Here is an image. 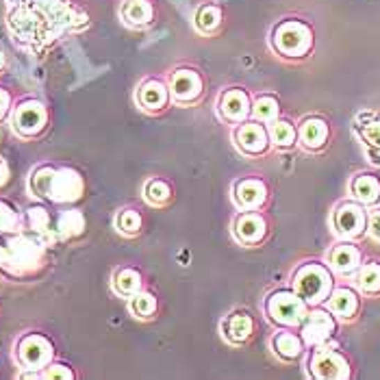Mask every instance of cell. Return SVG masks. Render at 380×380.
I'll use <instances>...</instances> for the list:
<instances>
[{
  "label": "cell",
  "instance_id": "6da1fadb",
  "mask_svg": "<svg viewBox=\"0 0 380 380\" xmlns=\"http://www.w3.org/2000/svg\"><path fill=\"white\" fill-rule=\"evenodd\" d=\"M331 289H333V278H331V271L324 265H315V263L304 265L296 274V294L304 302L317 304L331 296Z\"/></svg>",
  "mask_w": 380,
  "mask_h": 380
},
{
  "label": "cell",
  "instance_id": "7a4b0ae2",
  "mask_svg": "<svg viewBox=\"0 0 380 380\" xmlns=\"http://www.w3.org/2000/svg\"><path fill=\"white\" fill-rule=\"evenodd\" d=\"M311 44H313L311 29L296 20L283 22L274 33L276 50H280L283 54H289V57H300V54L309 52Z\"/></svg>",
  "mask_w": 380,
  "mask_h": 380
},
{
  "label": "cell",
  "instance_id": "3957f363",
  "mask_svg": "<svg viewBox=\"0 0 380 380\" xmlns=\"http://www.w3.org/2000/svg\"><path fill=\"white\" fill-rule=\"evenodd\" d=\"M267 311L280 324H300L306 315V302L292 292H278L269 298Z\"/></svg>",
  "mask_w": 380,
  "mask_h": 380
},
{
  "label": "cell",
  "instance_id": "277c9868",
  "mask_svg": "<svg viewBox=\"0 0 380 380\" xmlns=\"http://www.w3.org/2000/svg\"><path fill=\"white\" fill-rule=\"evenodd\" d=\"M311 372L317 378H348L350 376V367L348 361L343 358L339 352L335 350H317L311 358Z\"/></svg>",
  "mask_w": 380,
  "mask_h": 380
},
{
  "label": "cell",
  "instance_id": "5b68a950",
  "mask_svg": "<svg viewBox=\"0 0 380 380\" xmlns=\"http://www.w3.org/2000/svg\"><path fill=\"white\" fill-rule=\"evenodd\" d=\"M333 333H335V319L326 311L315 309L313 313L306 315L304 326H302V335H304L306 343H311V346H319V343H324Z\"/></svg>",
  "mask_w": 380,
  "mask_h": 380
},
{
  "label": "cell",
  "instance_id": "8992f818",
  "mask_svg": "<svg viewBox=\"0 0 380 380\" xmlns=\"http://www.w3.org/2000/svg\"><path fill=\"white\" fill-rule=\"evenodd\" d=\"M335 228L343 237H358L365 228V213L358 205H343L335 213Z\"/></svg>",
  "mask_w": 380,
  "mask_h": 380
},
{
  "label": "cell",
  "instance_id": "52a82bcc",
  "mask_svg": "<svg viewBox=\"0 0 380 380\" xmlns=\"http://www.w3.org/2000/svg\"><path fill=\"white\" fill-rule=\"evenodd\" d=\"M20 361L26 365V367H33L38 370L42 365H46L50 361V354H52V348L50 343L40 337V335H29L26 339H22L20 343Z\"/></svg>",
  "mask_w": 380,
  "mask_h": 380
},
{
  "label": "cell",
  "instance_id": "ba28073f",
  "mask_svg": "<svg viewBox=\"0 0 380 380\" xmlns=\"http://www.w3.org/2000/svg\"><path fill=\"white\" fill-rule=\"evenodd\" d=\"M44 122H46V111L40 102H24L20 109L15 111L13 124L15 129L20 131L22 135H35L44 129Z\"/></svg>",
  "mask_w": 380,
  "mask_h": 380
},
{
  "label": "cell",
  "instance_id": "9c48e42d",
  "mask_svg": "<svg viewBox=\"0 0 380 380\" xmlns=\"http://www.w3.org/2000/svg\"><path fill=\"white\" fill-rule=\"evenodd\" d=\"M83 185H81V178L70 172V170H63V172H54V178H52V185H50V193L48 198L57 203H65V200H74L79 198Z\"/></svg>",
  "mask_w": 380,
  "mask_h": 380
},
{
  "label": "cell",
  "instance_id": "30bf717a",
  "mask_svg": "<svg viewBox=\"0 0 380 380\" xmlns=\"http://www.w3.org/2000/svg\"><path fill=\"white\" fill-rule=\"evenodd\" d=\"M203 81L200 77L191 70H178L176 74H172V94L176 100H193L200 96Z\"/></svg>",
  "mask_w": 380,
  "mask_h": 380
},
{
  "label": "cell",
  "instance_id": "8fae6325",
  "mask_svg": "<svg viewBox=\"0 0 380 380\" xmlns=\"http://www.w3.org/2000/svg\"><path fill=\"white\" fill-rule=\"evenodd\" d=\"M358 131L367 146L372 163H380V118L374 113H363L358 118Z\"/></svg>",
  "mask_w": 380,
  "mask_h": 380
},
{
  "label": "cell",
  "instance_id": "7c38bea8",
  "mask_svg": "<svg viewBox=\"0 0 380 380\" xmlns=\"http://www.w3.org/2000/svg\"><path fill=\"white\" fill-rule=\"evenodd\" d=\"M237 141L246 152L259 155L267 148V133L261 124H244L237 131Z\"/></svg>",
  "mask_w": 380,
  "mask_h": 380
},
{
  "label": "cell",
  "instance_id": "4fadbf2b",
  "mask_svg": "<svg viewBox=\"0 0 380 380\" xmlns=\"http://www.w3.org/2000/svg\"><path fill=\"white\" fill-rule=\"evenodd\" d=\"M222 113L224 118L232 120V122H242L246 120L248 111H250V100L246 96V92H242V89H230V92H226L222 96Z\"/></svg>",
  "mask_w": 380,
  "mask_h": 380
},
{
  "label": "cell",
  "instance_id": "5bb4252c",
  "mask_svg": "<svg viewBox=\"0 0 380 380\" xmlns=\"http://www.w3.org/2000/svg\"><path fill=\"white\" fill-rule=\"evenodd\" d=\"M300 139L306 148L317 150L324 146L326 139H328V126L319 118H309L300 126Z\"/></svg>",
  "mask_w": 380,
  "mask_h": 380
},
{
  "label": "cell",
  "instance_id": "9a60e30c",
  "mask_svg": "<svg viewBox=\"0 0 380 380\" xmlns=\"http://www.w3.org/2000/svg\"><path fill=\"white\" fill-rule=\"evenodd\" d=\"M235 232H237L239 242H244V244H255V242H259L263 235H265V222H263V217H259L255 213L242 215L239 220H237V226H235Z\"/></svg>",
  "mask_w": 380,
  "mask_h": 380
},
{
  "label": "cell",
  "instance_id": "2e32d148",
  "mask_svg": "<svg viewBox=\"0 0 380 380\" xmlns=\"http://www.w3.org/2000/svg\"><path fill=\"white\" fill-rule=\"evenodd\" d=\"M235 198H237L239 207L255 209L265 200V185L261 180H242L235 189Z\"/></svg>",
  "mask_w": 380,
  "mask_h": 380
},
{
  "label": "cell",
  "instance_id": "e0dca14e",
  "mask_svg": "<svg viewBox=\"0 0 380 380\" xmlns=\"http://www.w3.org/2000/svg\"><path fill=\"white\" fill-rule=\"evenodd\" d=\"M358 261H361L358 250L350 244H341L331 252V263L337 271H341V274H350V271H354L358 267Z\"/></svg>",
  "mask_w": 380,
  "mask_h": 380
},
{
  "label": "cell",
  "instance_id": "ac0fdd59",
  "mask_svg": "<svg viewBox=\"0 0 380 380\" xmlns=\"http://www.w3.org/2000/svg\"><path fill=\"white\" fill-rule=\"evenodd\" d=\"M352 193L356 200L372 205L380 198V180L376 176L363 174V176H356L354 183H352Z\"/></svg>",
  "mask_w": 380,
  "mask_h": 380
},
{
  "label": "cell",
  "instance_id": "d6986e66",
  "mask_svg": "<svg viewBox=\"0 0 380 380\" xmlns=\"http://www.w3.org/2000/svg\"><path fill=\"white\" fill-rule=\"evenodd\" d=\"M328 306L333 313H337L341 317H352L358 306V300L352 289H337V292H333L328 296Z\"/></svg>",
  "mask_w": 380,
  "mask_h": 380
},
{
  "label": "cell",
  "instance_id": "ffe728a7",
  "mask_svg": "<svg viewBox=\"0 0 380 380\" xmlns=\"http://www.w3.org/2000/svg\"><path fill=\"white\" fill-rule=\"evenodd\" d=\"M139 102L146 109H150V111H157V109L166 106V102H168L166 87H163L159 81H148L139 89Z\"/></svg>",
  "mask_w": 380,
  "mask_h": 380
},
{
  "label": "cell",
  "instance_id": "44dd1931",
  "mask_svg": "<svg viewBox=\"0 0 380 380\" xmlns=\"http://www.w3.org/2000/svg\"><path fill=\"white\" fill-rule=\"evenodd\" d=\"M122 15L126 17V22L131 24H148L150 17H152V7L146 3V0H129L124 7H122Z\"/></svg>",
  "mask_w": 380,
  "mask_h": 380
},
{
  "label": "cell",
  "instance_id": "7402d4cb",
  "mask_svg": "<svg viewBox=\"0 0 380 380\" xmlns=\"http://www.w3.org/2000/svg\"><path fill=\"white\" fill-rule=\"evenodd\" d=\"M226 337L235 343H242L250 337L252 333V319L248 313H237V315H232L228 322H226Z\"/></svg>",
  "mask_w": 380,
  "mask_h": 380
},
{
  "label": "cell",
  "instance_id": "603a6c76",
  "mask_svg": "<svg viewBox=\"0 0 380 380\" xmlns=\"http://www.w3.org/2000/svg\"><path fill=\"white\" fill-rule=\"evenodd\" d=\"M274 350L283 358H296L302 352V341L294 333H280L274 337Z\"/></svg>",
  "mask_w": 380,
  "mask_h": 380
},
{
  "label": "cell",
  "instance_id": "cb8c5ba5",
  "mask_svg": "<svg viewBox=\"0 0 380 380\" xmlns=\"http://www.w3.org/2000/svg\"><path fill=\"white\" fill-rule=\"evenodd\" d=\"M141 285V278L135 269H122L116 276V292L120 296H133Z\"/></svg>",
  "mask_w": 380,
  "mask_h": 380
},
{
  "label": "cell",
  "instance_id": "d4e9b609",
  "mask_svg": "<svg viewBox=\"0 0 380 380\" xmlns=\"http://www.w3.org/2000/svg\"><path fill=\"white\" fill-rule=\"evenodd\" d=\"M358 287L367 294L380 292V265L378 263H370V265H365L363 269H361Z\"/></svg>",
  "mask_w": 380,
  "mask_h": 380
},
{
  "label": "cell",
  "instance_id": "484cf974",
  "mask_svg": "<svg viewBox=\"0 0 380 380\" xmlns=\"http://www.w3.org/2000/svg\"><path fill=\"white\" fill-rule=\"evenodd\" d=\"M220 20H222L220 9H217V7H203L200 13H198V17H196V24H198V29H200V31L211 33V31L217 29Z\"/></svg>",
  "mask_w": 380,
  "mask_h": 380
},
{
  "label": "cell",
  "instance_id": "4316f807",
  "mask_svg": "<svg viewBox=\"0 0 380 380\" xmlns=\"http://www.w3.org/2000/svg\"><path fill=\"white\" fill-rule=\"evenodd\" d=\"M271 139H274L278 146L287 148L296 141V129L289 122H276L271 126Z\"/></svg>",
  "mask_w": 380,
  "mask_h": 380
},
{
  "label": "cell",
  "instance_id": "83f0119b",
  "mask_svg": "<svg viewBox=\"0 0 380 380\" xmlns=\"http://www.w3.org/2000/svg\"><path fill=\"white\" fill-rule=\"evenodd\" d=\"M52 178H54V170L50 168H42L33 174L31 178V189L38 193V196H48L50 193V185H52Z\"/></svg>",
  "mask_w": 380,
  "mask_h": 380
},
{
  "label": "cell",
  "instance_id": "f1b7e54d",
  "mask_svg": "<svg viewBox=\"0 0 380 380\" xmlns=\"http://www.w3.org/2000/svg\"><path fill=\"white\" fill-rule=\"evenodd\" d=\"M255 116L257 120H263V122H269V120H274L276 113H278V102L271 98V96H263L255 102Z\"/></svg>",
  "mask_w": 380,
  "mask_h": 380
},
{
  "label": "cell",
  "instance_id": "f546056e",
  "mask_svg": "<svg viewBox=\"0 0 380 380\" xmlns=\"http://www.w3.org/2000/svg\"><path fill=\"white\" fill-rule=\"evenodd\" d=\"M155 306H157V302L150 294H135L131 300V311L137 317H148L155 311Z\"/></svg>",
  "mask_w": 380,
  "mask_h": 380
},
{
  "label": "cell",
  "instance_id": "4dcf8cb0",
  "mask_svg": "<svg viewBox=\"0 0 380 380\" xmlns=\"http://www.w3.org/2000/svg\"><path fill=\"white\" fill-rule=\"evenodd\" d=\"M146 198L152 205H163L170 198L168 183H163V180H150L148 187H146Z\"/></svg>",
  "mask_w": 380,
  "mask_h": 380
},
{
  "label": "cell",
  "instance_id": "1f68e13d",
  "mask_svg": "<svg viewBox=\"0 0 380 380\" xmlns=\"http://www.w3.org/2000/svg\"><path fill=\"white\" fill-rule=\"evenodd\" d=\"M59 230L63 235H79L83 230V215L79 211H68L61 222H59Z\"/></svg>",
  "mask_w": 380,
  "mask_h": 380
},
{
  "label": "cell",
  "instance_id": "d6a6232c",
  "mask_svg": "<svg viewBox=\"0 0 380 380\" xmlns=\"http://www.w3.org/2000/svg\"><path fill=\"white\" fill-rule=\"evenodd\" d=\"M116 224H118V228L122 230V232H137L139 230V226H141V220H139V215L135 213V211H122L120 215H118V220H116Z\"/></svg>",
  "mask_w": 380,
  "mask_h": 380
},
{
  "label": "cell",
  "instance_id": "836d02e7",
  "mask_svg": "<svg viewBox=\"0 0 380 380\" xmlns=\"http://www.w3.org/2000/svg\"><path fill=\"white\" fill-rule=\"evenodd\" d=\"M15 222H17L15 213L7 205L0 203V230H11L15 226Z\"/></svg>",
  "mask_w": 380,
  "mask_h": 380
},
{
  "label": "cell",
  "instance_id": "e575fe53",
  "mask_svg": "<svg viewBox=\"0 0 380 380\" xmlns=\"http://www.w3.org/2000/svg\"><path fill=\"white\" fill-rule=\"evenodd\" d=\"M31 224L38 230H46L48 228V215L42 209H33L31 211Z\"/></svg>",
  "mask_w": 380,
  "mask_h": 380
},
{
  "label": "cell",
  "instance_id": "d590c367",
  "mask_svg": "<svg viewBox=\"0 0 380 380\" xmlns=\"http://www.w3.org/2000/svg\"><path fill=\"white\" fill-rule=\"evenodd\" d=\"M370 232L372 237L380 239V211H372L370 215Z\"/></svg>",
  "mask_w": 380,
  "mask_h": 380
},
{
  "label": "cell",
  "instance_id": "8d00e7d4",
  "mask_svg": "<svg viewBox=\"0 0 380 380\" xmlns=\"http://www.w3.org/2000/svg\"><path fill=\"white\" fill-rule=\"evenodd\" d=\"M46 378H72V372L65 370L63 365H52V367L46 372Z\"/></svg>",
  "mask_w": 380,
  "mask_h": 380
},
{
  "label": "cell",
  "instance_id": "74e56055",
  "mask_svg": "<svg viewBox=\"0 0 380 380\" xmlns=\"http://www.w3.org/2000/svg\"><path fill=\"white\" fill-rule=\"evenodd\" d=\"M7 176H9V170H7V163H5L3 159H0V185H3V183H5V180H7Z\"/></svg>",
  "mask_w": 380,
  "mask_h": 380
},
{
  "label": "cell",
  "instance_id": "f35d334b",
  "mask_svg": "<svg viewBox=\"0 0 380 380\" xmlns=\"http://www.w3.org/2000/svg\"><path fill=\"white\" fill-rule=\"evenodd\" d=\"M7 104H9V96L3 92V89H0V113H3L5 111V109H7Z\"/></svg>",
  "mask_w": 380,
  "mask_h": 380
},
{
  "label": "cell",
  "instance_id": "ab89813d",
  "mask_svg": "<svg viewBox=\"0 0 380 380\" xmlns=\"http://www.w3.org/2000/svg\"><path fill=\"white\" fill-rule=\"evenodd\" d=\"M3 65H5V59H3V54H0V70H3Z\"/></svg>",
  "mask_w": 380,
  "mask_h": 380
}]
</instances>
